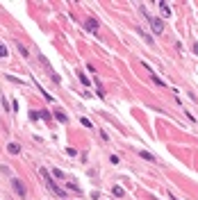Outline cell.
Wrapping results in <instances>:
<instances>
[{
    "label": "cell",
    "mask_w": 198,
    "mask_h": 200,
    "mask_svg": "<svg viewBox=\"0 0 198 200\" xmlns=\"http://www.w3.org/2000/svg\"><path fill=\"white\" fill-rule=\"evenodd\" d=\"M7 150L12 152V155H18V152H21V146H18V143H9V146H7Z\"/></svg>",
    "instance_id": "5b68a950"
},
{
    "label": "cell",
    "mask_w": 198,
    "mask_h": 200,
    "mask_svg": "<svg viewBox=\"0 0 198 200\" xmlns=\"http://www.w3.org/2000/svg\"><path fill=\"white\" fill-rule=\"evenodd\" d=\"M41 175H43V180H46V182H48V186H50V191H52L55 196H59V198H66V191H62V189H59L57 184L52 182V180H50V175H48V170H46V168H41Z\"/></svg>",
    "instance_id": "6da1fadb"
},
{
    "label": "cell",
    "mask_w": 198,
    "mask_h": 200,
    "mask_svg": "<svg viewBox=\"0 0 198 200\" xmlns=\"http://www.w3.org/2000/svg\"><path fill=\"white\" fill-rule=\"evenodd\" d=\"M78 78H80V82L84 84V87H89V84H91V82H89V78H87V75H84L82 71H78Z\"/></svg>",
    "instance_id": "8992f818"
},
{
    "label": "cell",
    "mask_w": 198,
    "mask_h": 200,
    "mask_svg": "<svg viewBox=\"0 0 198 200\" xmlns=\"http://www.w3.org/2000/svg\"><path fill=\"white\" fill-rule=\"evenodd\" d=\"M112 193H114V196H118V198H121V196H123V186H118V184H116L114 189H112Z\"/></svg>",
    "instance_id": "ba28073f"
},
{
    "label": "cell",
    "mask_w": 198,
    "mask_h": 200,
    "mask_svg": "<svg viewBox=\"0 0 198 200\" xmlns=\"http://www.w3.org/2000/svg\"><path fill=\"white\" fill-rule=\"evenodd\" d=\"M148 23H150V27H153V32H155V34H159V32L164 30V23L159 21V18H153V16H148Z\"/></svg>",
    "instance_id": "7a4b0ae2"
},
{
    "label": "cell",
    "mask_w": 198,
    "mask_h": 200,
    "mask_svg": "<svg viewBox=\"0 0 198 200\" xmlns=\"http://www.w3.org/2000/svg\"><path fill=\"white\" fill-rule=\"evenodd\" d=\"M52 175H55V177H64V173H62L59 168H55V170H52Z\"/></svg>",
    "instance_id": "4fadbf2b"
},
{
    "label": "cell",
    "mask_w": 198,
    "mask_h": 200,
    "mask_svg": "<svg viewBox=\"0 0 198 200\" xmlns=\"http://www.w3.org/2000/svg\"><path fill=\"white\" fill-rule=\"evenodd\" d=\"M168 198H171V200H178V198H175V196H173V193H168Z\"/></svg>",
    "instance_id": "5bb4252c"
},
{
    "label": "cell",
    "mask_w": 198,
    "mask_h": 200,
    "mask_svg": "<svg viewBox=\"0 0 198 200\" xmlns=\"http://www.w3.org/2000/svg\"><path fill=\"white\" fill-rule=\"evenodd\" d=\"M14 189H16L18 198H27V189H25V184L21 182V180H14Z\"/></svg>",
    "instance_id": "3957f363"
},
{
    "label": "cell",
    "mask_w": 198,
    "mask_h": 200,
    "mask_svg": "<svg viewBox=\"0 0 198 200\" xmlns=\"http://www.w3.org/2000/svg\"><path fill=\"white\" fill-rule=\"evenodd\" d=\"M159 7H162V12H164V14H171V9H168L166 3H159Z\"/></svg>",
    "instance_id": "30bf717a"
},
{
    "label": "cell",
    "mask_w": 198,
    "mask_h": 200,
    "mask_svg": "<svg viewBox=\"0 0 198 200\" xmlns=\"http://www.w3.org/2000/svg\"><path fill=\"white\" fill-rule=\"evenodd\" d=\"M55 118H57L59 123H66V114H64L62 109H57V111H55Z\"/></svg>",
    "instance_id": "52a82bcc"
},
{
    "label": "cell",
    "mask_w": 198,
    "mask_h": 200,
    "mask_svg": "<svg viewBox=\"0 0 198 200\" xmlns=\"http://www.w3.org/2000/svg\"><path fill=\"white\" fill-rule=\"evenodd\" d=\"M141 157L148 159V161H155V155H150V152H146V150H141Z\"/></svg>",
    "instance_id": "9c48e42d"
},
{
    "label": "cell",
    "mask_w": 198,
    "mask_h": 200,
    "mask_svg": "<svg viewBox=\"0 0 198 200\" xmlns=\"http://www.w3.org/2000/svg\"><path fill=\"white\" fill-rule=\"evenodd\" d=\"M84 27H87L89 32H98V21H96V18H87V23H84Z\"/></svg>",
    "instance_id": "277c9868"
},
{
    "label": "cell",
    "mask_w": 198,
    "mask_h": 200,
    "mask_svg": "<svg viewBox=\"0 0 198 200\" xmlns=\"http://www.w3.org/2000/svg\"><path fill=\"white\" fill-rule=\"evenodd\" d=\"M18 50H21V55H23V57H27V55H30V52H27V48H25V46H18Z\"/></svg>",
    "instance_id": "7c38bea8"
},
{
    "label": "cell",
    "mask_w": 198,
    "mask_h": 200,
    "mask_svg": "<svg viewBox=\"0 0 198 200\" xmlns=\"http://www.w3.org/2000/svg\"><path fill=\"white\" fill-rule=\"evenodd\" d=\"M3 57H7V48H5L3 43H0V59H3Z\"/></svg>",
    "instance_id": "8fae6325"
}]
</instances>
